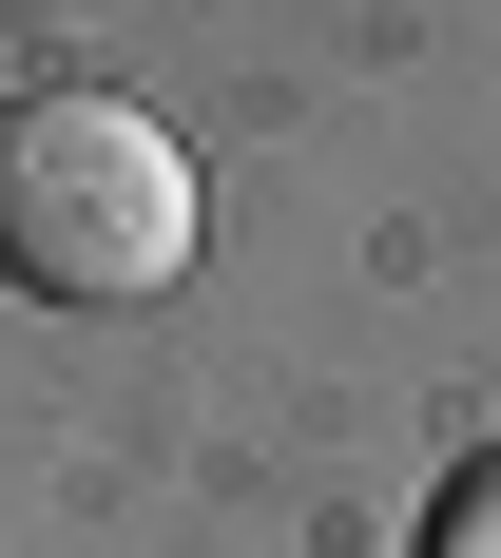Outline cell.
<instances>
[{"label": "cell", "mask_w": 501, "mask_h": 558, "mask_svg": "<svg viewBox=\"0 0 501 558\" xmlns=\"http://www.w3.org/2000/svg\"><path fill=\"white\" fill-rule=\"evenodd\" d=\"M425 558H501V462H482V482L444 501V539H425Z\"/></svg>", "instance_id": "7a4b0ae2"}, {"label": "cell", "mask_w": 501, "mask_h": 558, "mask_svg": "<svg viewBox=\"0 0 501 558\" xmlns=\"http://www.w3.org/2000/svg\"><path fill=\"white\" fill-rule=\"evenodd\" d=\"M174 270H193V155H174V116L116 97V77L0 97V289H39V308H155Z\"/></svg>", "instance_id": "6da1fadb"}]
</instances>
